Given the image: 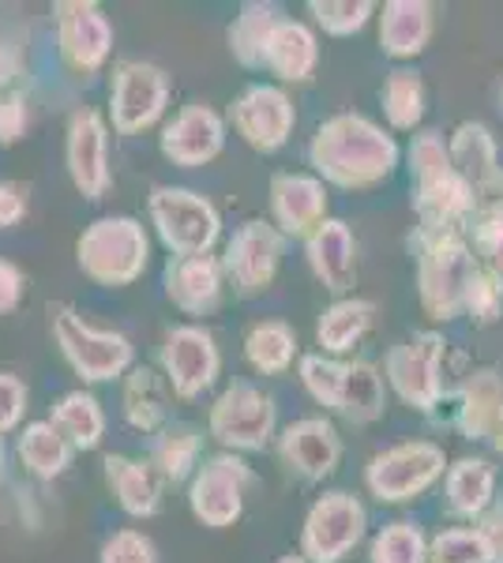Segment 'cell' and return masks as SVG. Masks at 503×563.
<instances>
[{"label":"cell","mask_w":503,"mask_h":563,"mask_svg":"<svg viewBox=\"0 0 503 563\" xmlns=\"http://www.w3.org/2000/svg\"><path fill=\"white\" fill-rule=\"evenodd\" d=\"M313 162L327 180L342 188H369L391 177L398 162V147L387 132L357 113H342L327 121L313 140Z\"/></svg>","instance_id":"1"},{"label":"cell","mask_w":503,"mask_h":563,"mask_svg":"<svg viewBox=\"0 0 503 563\" xmlns=\"http://www.w3.org/2000/svg\"><path fill=\"white\" fill-rule=\"evenodd\" d=\"M478 271L473 249L462 233H417V286L420 305L433 320H455L466 308V289Z\"/></svg>","instance_id":"2"},{"label":"cell","mask_w":503,"mask_h":563,"mask_svg":"<svg viewBox=\"0 0 503 563\" xmlns=\"http://www.w3.org/2000/svg\"><path fill=\"white\" fill-rule=\"evenodd\" d=\"M79 267L102 286H128L147 267V233L135 218H98L79 238Z\"/></svg>","instance_id":"3"},{"label":"cell","mask_w":503,"mask_h":563,"mask_svg":"<svg viewBox=\"0 0 503 563\" xmlns=\"http://www.w3.org/2000/svg\"><path fill=\"white\" fill-rule=\"evenodd\" d=\"M50 320L53 334L61 342V353L84 379H113L132 365V346H128L124 334L95 331L68 305H50Z\"/></svg>","instance_id":"4"},{"label":"cell","mask_w":503,"mask_h":563,"mask_svg":"<svg viewBox=\"0 0 503 563\" xmlns=\"http://www.w3.org/2000/svg\"><path fill=\"white\" fill-rule=\"evenodd\" d=\"M151 218L177 256H204L218 238V211L188 188H154Z\"/></svg>","instance_id":"5"},{"label":"cell","mask_w":503,"mask_h":563,"mask_svg":"<svg viewBox=\"0 0 503 563\" xmlns=\"http://www.w3.org/2000/svg\"><path fill=\"white\" fill-rule=\"evenodd\" d=\"M444 350H447L444 334L425 331V334H414V339L398 342V346L387 353V379L395 384L402 402L414 406L420 413H433L444 395V379H440Z\"/></svg>","instance_id":"6"},{"label":"cell","mask_w":503,"mask_h":563,"mask_svg":"<svg viewBox=\"0 0 503 563\" xmlns=\"http://www.w3.org/2000/svg\"><path fill=\"white\" fill-rule=\"evenodd\" d=\"M444 477V451L428 440L398 443V448L383 451L369 466V488L387 504H402L425 493L433 481Z\"/></svg>","instance_id":"7"},{"label":"cell","mask_w":503,"mask_h":563,"mask_svg":"<svg viewBox=\"0 0 503 563\" xmlns=\"http://www.w3.org/2000/svg\"><path fill=\"white\" fill-rule=\"evenodd\" d=\"M274 429V406L260 387L252 384H233L210 410V432L215 440H222L226 448L237 451H255L267 443Z\"/></svg>","instance_id":"8"},{"label":"cell","mask_w":503,"mask_h":563,"mask_svg":"<svg viewBox=\"0 0 503 563\" xmlns=\"http://www.w3.org/2000/svg\"><path fill=\"white\" fill-rule=\"evenodd\" d=\"M364 533V507L350 493H327L316 499L305 522V556L338 563Z\"/></svg>","instance_id":"9"},{"label":"cell","mask_w":503,"mask_h":563,"mask_svg":"<svg viewBox=\"0 0 503 563\" xmlns=\"http://www.w3.org/2000/svg\"><path fill=\"white\" fill-rule=\"evenodd\" d=\"M414 207L420 218V230L428 233H459L466 222L478 214V192L455 174V166L433 169V174H417Z\"/></svg>","instance_id":"10"},{"label":"cell","mask_w":503,"mask_h":563,"mask_svg":"<svg viewBox=\"0 0 503 563\" xmlns=\"http://www.w3.org/2000/svg\"><path fill=\"white\" fill-rule=\"evenodd\" d=\"M244 485H249V466L233 455H218L207 466H199L192 481V511L207 526H230L237 522L244 507Z\"/></svg>","instance_id":"11"},{"label":"cell","mask_w":503,"mask_h":563,"mask_svg":"<svg viewBox=\"0 0 503 563\" xmlns=\"http://www.w3.org/2000/svg\"><path fill=\"white\" fill-rule=\"evenodd\" d=\"M282 256V233L267 222H249L233 233L230 249H226V271L237 282L241 294H260L271 286L274 271Z\"/></svg>","instance_id":"12"},{"label":"cell","mask_w":503,"mask_h":563,"mask_svg":"<svg viewBox=\"0 0 503 563\" xmlns=\"http://www.w3.org/2000/svg\"><path fill=\"white\" fill-rule=\"evenodd\" d=\"M166 76L154 65H124L113 79V124L117 132H143L158 121L166 106Z\"/></svg>","instance_id":"13"},{"label":"cell","mask_w":503,"mask_h":563,"mask_svg":"<svg viewBox=\"0 0 503 563\" xmlns=\"http://www.w3.org/2000/svg\"><path fill=\"white\" fill-rule=\"evenodd\" d=\"M233 124L255 151H274L294 129V106L278 87L255 84L233 102Z\"/></svg>","instance_id":"14"},{"label":"cell","mask_w":503,"mask_h":563,"mask_svg":"<svg viewBox=\"0 0 503 563\" xmlns=\"http://www.w3.org/2000/svg\"><path fill=\"white\" fill-rule=\"evenodd\" d=\"M162 361H166V376L181 398H196L218 376V350L204 327H177L166 339Z\"/></svg>","instance_id":"15"},{"label":"cell","mask_w":503,"mask_h":563,"mask_svg":"<svg viewBox=\"0 0 503 563\" xmlns=\"http://www.w3.org/2000/svg\"><path fill=\"white\" fill-rule=\"evenodd\" d=\"M455 421L466 440L489 443L503 455V376L496 368H478L466 379Z\"/></svg>","instance_id":"16"},{"label":"cell","mask_w":503,"mask_h":563,"mask_svg":"<svg viewBox=\"0 0 503 563\" xmlns=\"http://www.w3.org/2000/svg\"><path fill=\"white\" fill-rule=\"evenodd\" d=\"M57 34L64 60L84 71L102 65L109 45H113V31H109L106 15L95 4H84V0L57 4Z\"/></svg>","instance_id":"17"},{"label":"cell","mask_w":503,"mask_h":563,"mask_svg":"<svg viewBox=\"0 0 503 563\" xmlns=\"http://www.w3.org/2000/svg\"><path fill=\"white\" fill-rule=\"evenodd\" d=\"M68 169L76 188L87 199H102L109 188V166H106V124L95 109L72 117L68 124Z\"/></svg>","instance_id":"18"},{"label":"cell","mask_w":503,"mask_h":563,"mask_svg":"<svg viewBox=\"0 0 503 563\" xmlns=\"http://www.w3.org/2000/svg\"><path fill=\"white\" fill-rule=\"evenodd\" d=\"M447 151H451V166L455 174H459L466 185L478 192V203L481 196H489L492 188L500 185L503 169H500V151H496V140H492V132L484 129L478 121H466L455 129L451 143H447Z\"/></svg>","instance_id":"19"},{"label":"cell","mask_w":503,"mask_h":563,"mask_svg":"<svg viewBox=\"0 0 503 563\" xmlns=\"http://www.w3.org/2000/svg\"><path fill=\"white\" fill-rule=\"evenodd\" d=\"M162 151L177 166H204L222 151V121H218V113L207 106L181 109L177 121L162 135Z\"/></svg>","instance_id":"20"},{"label":"cell","mask_w":503,"mask_h":563,"mask_svg":"<svg viewBox=\"0 0 503 563\" xmlns=\"http://www.w3.org/2000/svg\"><path fill=\"white\" fill-rule=\"evenodd\" d=\"M338 455H342V443H338V432L324 417H308V421L289 424L286 435H282V459L289 462V470H297L308 481L331 474Z\"/></svg>","instance_id":"21"},{"label":"cell","mask_w":503,"mask_h":563,"mask_svg":"<svg viewBox=\"0 0 503 563\" xmlns=\"http://www.w3.org/2000/svg\"><path fill=\"white\" fill-rule=\"evenodd\" d=\"M274 196V218L282 222V230L294 233V238H313L324 225V185L316 177L305 174H278L271 185Z\"/></svg>","instance_id":"22"},{"label":"cell","mask_w":503,"mask_h":563,"mask_svg":"<svg viewBox=\"0 0 503 563\" xmlns=\"http://www.w3.org/2000/svg\"><path fill=\"white\" fill-rule=\"evenodd\" d=\"M166 294L181 312L204 316L222 294V267L210 256H177L166 267Z\"/></svg>","instance_id":"23"},{"label":"cell","mask_w":503,"mask_h":563,"mask_svg":"<svg viewBox=\"0 0 503 563\" xmlns=\"http://www.w3.org/2000/svg\"><path fill=\"white\" fill-rule=\"evenodd\" d=\"M308 263H313L316 278L324 282L331 294H346V289H353L357 256H353L350 225L338 222V218H327L313 238H308Z\"/></svg>","instance_id":"24"},{"label":"cell","mask_w":503,"mask_h":563,"mask_svg":"<svg viewBox=\"0 0 503 563\" xmlns=\"http://www.w3.org/2000/svg\"><path fill=\"white\" fill-rule=\"evenodd\" d=\"M433 34V8L425 0H391L380 15V45L387 57H417Z\"/></svg>","instance_id":"25"},{"label":"cell","mask_w":503,"mask_h":563,"mask_svg":"<svg viewBox=\"0 0 503 563\" xmlns=\"http://www.w3.org/2000/svg\"><path fill=\"white\" fill-rule=\"evenodd\" d=\"M496 496V470L484 459H459L447 470V507L459 519H478Z\"/></svg>","instance_id":"26"},{"label":"cell","mask_w":503,"mask_h":563,"mask_svg":"<svg viewBox=\"0 0 503 563\" xmlns=\"http://www.w3.org/2000/svg\"><path fill=\"white\" fill-rule=\"evenodd\" d=\"M106 477L113 485L117 499L128 515L143 519V515H154L162 504V474L147 462H132V459H121V455H109L106 459Z\"/></svg>","instance_id":"27"},{"label":"cell","mask_w":503,"mask_h":563,"mask_svg":"<svg viewBox=\"0 0 503 563\" xmlns=\"http://www.w3.org/2000/svg\"><path fill=\"white\" fill-rule=\"evenodd\" d=\"M263 65H267L274 76L289 79V84H297V79H308V71L316 65V38L308 34V26H300L294 20H282L274 26L271 42H267V57H263Z\"/></svg>","instance_id":"28"},{"label":"cell","mask_w":503,"mask_h":563,"mask_svg":"<svg viewBox=\"0 0 503 563\" xmlns=\"http://www.w3.org/2000/svg\"><path fill=\"white\" fill-rule=\"evenodd\" d=\"M335 410L346 413L357 424L376 421V417L383 413V384H380V372L372 368L369 361L342 365V390H338Z\"/></svg>","instance_id":"29"},{"label":"cell","mask_w":503,"mask_h":563,"mask_svg":"<svg viewBox=\"0 0 503 563\" xmlns=\"http://www.w3.org/2000/svg\"><path fill=\"white\" fill-rule=\"evenodd\" d=\"M278 8L274 4H244L241 15L233 20L230 26V49L241 65L249 68H260L263 57H267V42L278 26Z\"/></svg>","instance_id":"30"},{"label":"cell","mask_w":503,"mask_h":563,"mask_svg":"<svg viewBox=\"0 0 503 563\" xmlns=\"http://www.w3.org/2000/svg\"><path fill=\"white\" fill-rule=\"evenodd\" d=\"M372 301L350 297V301H335L319 320V346L327 353H346L372 327Z\"/></svg>","instance_id":"31"},{"label":"cell","mask_w":503,"mask_h":563,"mask_svg":"<svg viewBox=\"0 0 503 563\" xmlns=\"http://www.w3.org/2000/svg\"><path fill=\"white\" fill-rule=\"evenodd\" d=\"M124 413L135 429L154 432L162 421H166L170 406H166V390H162V379L154 376V368H135L124 384Z\"/></svg>","instance_id":"32"},{"label":"cell","mask_w":503,"mask_h":563,"mask_svg":"<svg viewBox=\"0 0 503 563\" xmlns=\"http://www.w3.org/2000/svg\"><path fill=\"white\" fill-rule=\"evenodd\" d=\"M20 455L23 466L39 477H57L64 466L72 462V448L68 440L57 432V424H31L20 440Z\"/></svg>","instance_id":"33"},{"label":"cell","mask_w":503,"mask_h":563,"mask_svg":"<svg viewBox=\"0 0 503 563\" xmlns=\"http://www.w3.org/2000/svg\"><path fill=\"white\" fill-rule=\"evenodd\" d=\"M244 353L260 372H286L289 361L297 353V339L286 323L267 320V323H255L244 339Z\"/></svg>","instance_id":"34"},{"label":"cell","mask_w":503,"mask_h":563,"mask_svg":"<svg viewBox=\"0 0 503 563\" xmlns=\"http://www.w3.org/2000/svg\"><path fill=\"white\" fill-rule=\"evenodd\" d=\"M53 424H57V432L68 435L76 448H95L106 429L102 410H98V402L90 395H84V390L61 398L57 410H53Z\"/></svg>","instance_id":"35"},{"label":"cell","mask_w":503,"mask_h":563,"mask_svg":"<svg viewBox=\"0 0 503 563\" xmlns=\"http://www.w3.org/2000/svg\"><path fill=\"white\" fill-rule=\"evenodd\" d=\"M383 109H387V121L395 129H417L420 117H425V84H420L417 71H391L387 84H383Z\"/></svg>","instance_id":"36"},{"label":"cell","mask_w":503,"mask_h":563,"mask_svg":"<svg viewBox=\"0 0 503 563\" xmlns=\"http://www.w3.org/2000/svg\"><path fill=\"white\" fill-rule=\"evenodd\" d=\"M196 455H199V432L188 429V424H177V429L162 432L158 443H154V470L166 481H181L196 466Z\"/></svg>","instance_id":"37"},{"label":"cell","mask_w":503,"mask_h":563,"mask_svg":"<svg viewBox=\"0 0 503 563\" xmlns=\"http://www.w3.org/2000/svg\"><path fill=\"white\" fill-rule=\"evenodd\" d=\"M428 563H496L492 560V544L478 526H462V530H444L440 538L428 544Z\"/></svg>","instance_id":"38"},{"label":"cell","mask_w":503,"mask_h":563,"mask_svg":"<svg viewBox=\"0 0 503 563\" xmlns=\"http://www.w3.org/2000/svg\"><path fill=\"white\" fill-rule=\"evenodd\" d=\"M372 563H428V544L420 538L417 526L391 522L372 541Z\"/></svg>","instance_id":"39"},{"label":"cell","mask_w":503,"mask_h":563,"mask_svg":"<svg viewBox=\"0 0 503 563\" xmlns=\"http://www.w3.org/2000/svg\"><path fill=\"white\" fill-rule=\"evenodd\" d=\"M462 312H470V320L478 327H492L503 316V282L492 271H484L481 263L470 278V289H466Z\"/></svg>","instance_id":"40"},{"label":"cell","mask_w":503,"mask_h":563,"mask_svg":"<svg viewBox=\"0 0 503 563\" xmlns=\"http://www.w3.org/2000/svg\"><path fill=\"white\" fill-rule=\"evenodd\" d=\"M308 12L316 15L319 20V26H324L327 34H353V31H361L364 26V20L372 15V4L369 0H342V4H331V0H313L308 4Z\"/></svg>","instance_id":"41"},{"label":"cell","mask_w":503,"mask_h":563,"mask_svg":"<svg viewBox=\"0 0 503 563\" xmlns=\"http://www.w3.org/2000/svg\"><path fill=\"white\" fill-rule=\"evenodd\" d=\"M300 379L305 387L313 390L316 402L324 406H338V390H342V365L338 361H327V357H305L300 361Z\"/></svg>","instance_id":"42"},{"label":"cell","mask_w":503,"mask_h":563,"mask_svg":"<svg viewBox=\"0 0 503 563\" xmlns=\"http://www.w3.org/2000/svg\"><path fill=\"white\" fill-rule=\"evenodd\" d=\"M470 230H473V252L484 260L481 267L492 271L503 282V225L489 222V218H473Z\"/></svg>","instance_id":"43"},{"label":"cell","mask_w":503,"mask_h":563,"mask_svg":"<svg viewBox=\"0 0 503 563\" xmlns=\"http://www.w3.org/2000/svg\"><path fill=\"white\" fill-rule=\"evenodd\" d=\"M102 563H154V544L135 530H121L106 541Z\"/></svg>","instance_id":"44"},{"label":"cell","mask_w":503,"mask_h":563,"mask_svg":"<svg viewBox=\"0 0 503 563\" xmlns=\"http://www.w3.org/2000/svg\"><path fill=\"white\" fill-rule=\"evenodd\" d=\"M26 410V387L15 376L0 372V432H8Z\"/></svg>","instance_id":"45"},{"label":"cell","mask_w":503,"mask_h":563,"mask_svg":"<svg viewBox=\"0 0 503 563\" xmlns=\"http://www.w3.org/2000/svg\"><path fill=\"white\" fill-rule=\"evenodd\" d=\"M26 129V109L20 98H4L0 102V147H8V143H15Z\"/></svg>","instance_id":"46"},{"label":"cell","mask_w":503,"mask_h":563,"mask_svg":"<svg viewBox=\"0 0 503 563\" xmlns=\"http://www.w3.org/2000/svg\"><path fill=\"white\" fill-rule=\"evenodd\" d=\"M23 297V275L8 260H0V312H12Z\"/></svg>","instance_id":"47"},{"label":"cell","mask_w":503,"mask_h":563,"mask_svg":"<svg viewBox=\"0 0 503 563\" xmlns=\"http://www.w3.org/2000/svg\"><path fill=\"white\" fill-rule=\"evenodd\" d=\"M26 214V196L15 185H0V230L15 225Z\"/></svg>","instance_id":"48"},{"label":"cell","mask_w":503,"mask_h":563,"mask_svg":"<svg viewBox=\"0 0 503 563\" xmlns=\"http://www.w3.org/2000/svg\"><path fill=\"white\" fill-rule=\"evenodd\" d=\"M478 530L489 538V544H492V560L496 563H503V504H492L489 511L481 515V526Z\"/></svg>","instance_id":"49"},{"label":"cell","mask_w":503,"mask_h":563,"mask_svg":"<svg viewBox=\"0 0 503 563\" xmlns=\"http://www.w3.org/2000/svg\"><path fill=\"white\" fill-rule=\"evenodd\" d=\"M473 218H489V222H500L503 225V177H500V185L492 188L489 196H481L478 214H473Z\"/></svg>","instance_id":"50"},{"label":"cell","mask_w":503,"mask_h":563,"mask_svg":"<svg viewBox=\"0 0 503 563\" xmlns=\"http://www.w3.org/2000/svg\"><path fill=\"white\" fill-rule=\"evenodd\" d=\"M278 563H305V560H300V556H286V560H278Z\"/></svg>","instance_id":"51"},{"label":"cell","mask_w":503,"mask_h":563,"mask_svg":"<svg viewBox=\"0 0 503 563\" xmlns=\"http://www.w3.org/2000/svg\"><path fill=\"white\" fill-rule=\"evenodd\" d=\"M4 71H8V68H4V57H0V79H4Z\"/></svg>","instance_id":"52"},{"label":"cell","mask_w":503,"mask_h":563,"mask_svg":"<svg viewBox=\"0 0 503 563\" xmlns=\"http://www.w3.org/2000/svg\"><path fill=\"white\" fill-rule=\"evenodd\" d=\"M500 109H503V84H500Z\"/></svg>","instance_id":"53"}]
</instances>
